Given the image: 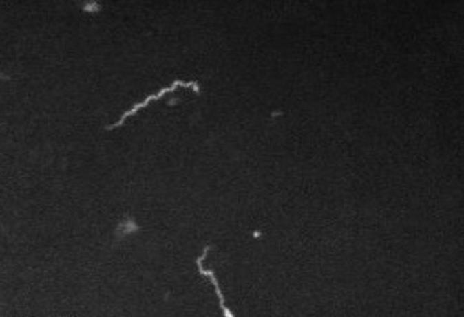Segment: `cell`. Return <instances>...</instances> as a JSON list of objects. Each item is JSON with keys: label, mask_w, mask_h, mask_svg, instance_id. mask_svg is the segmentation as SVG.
<instances>
[{"label": "cell", "mask_w": 464, "mask_h": 317, "mask_svg": "<svg viewBox=\"0 0 464 317\" xmlns=\"http://www.w3.org/2000/svg\"><path fill=\"white\" fill-rule=\"evenodd\" d=\"M179 86H180V87H191V89H193L196 93H199L200 91L199 84H198V83H195V81H189V83L180 81V80H178V81H173L171 86L163 87V89H162L160 91H158L156 94L149 96L146 100H143L142 102L136 103V105L134 106L133 109H130L129 111H126V113H125V114L120 117V119H119L116 123H114L113 126H110L109 129H116V127L122 126V124H123V122H125L127 118L131 117V116H134V114H136V113H138L140 109L146 107V106L149 105V102H152V100H160L163 96H166L167 93H172V91H175V90H176Z\"/></svg>", "instance_id": "obj_1"}, {"label": "cell", "mask_w": 464, "mask_h": 317, "mask_svg": "<svg viewBox=\"0 0 464 317\" xmlns=\"http://www.w3.org/2000/svg\"><path fill=\"white\" fill-rule=\"evenodd\" d=\"M209 250H211V246H205L204 252L200 255L199 258H198V261H196L198 267H199L200 274H201V275H205L207 278H209V279L212 281V283L215 284V292H217V295H218L220 305H221V308H222V311H224V314H225V317H234L232 315V312H231V311L225 307V304H224V295H222V292H221V289H220V287H218V282H217V279H215V272L211 271V270H205V268L202 267V261L207 258L208 251Z\"/></svg>", "instance_id": "obj_2"}]
</instances>
